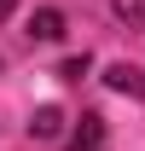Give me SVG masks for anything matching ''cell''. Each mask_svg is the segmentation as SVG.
<instances>
[{"label": "cell", "instance_id": "obj_3", "mask_svg": "<svg viewBox=\"0 0 145 151\" xmlns=\"http://www.w3.org/2000/svg\"><path fill=\"white\" fill-rule=\"evenodd\" d=\"M64 134V111L58 105H35L29 111V139H58Z\"/></svg>", "mask_w": 145, "mask_h": 151}, {"label": "cell", "instance_id": "obj_4", "mask_svg": "<svg viewBox=\"0 0 145 151\" xmlns=\"http://www.w3.org/2000/svg\"><path fill=\"white\" fill-rule=\"evenodd\" d=\"M105 145V116H81V128L70 134V151H99Z\"/></svg>", "mask_w": 145, "mask_h": 151}, {"label": "cell", "instance_id": "obj_7", "mask_svg": "<svg viewBox=\"0 0 145 151\" xmlns=\"http://www.w3.org/2000/svg\"><path fill=\"white\" fill-rule=\"evenodd\" d=\"M12 12H18V0H0V23H6V18H12Z\"/></svg>", "mask_w": 145, "mask_h": 151}, {"label": "cell", "instance_id": "obj_6", "mask_svg": "<svg viewBox=\"0 0 145 151\" xmlns=\"http://www.w3.org/2000/svg\"><path fill=\"white\" fill-rule=\"evenodd\" d=\"M58 76H70V81H81V76H87V52H81V58H64V64H58Z\"/></svg>", "mask_w": 145, "mask_h": 151}, {"label": "cell", "instance_id": "obj_1", "mask_svg": "<svg viewBox=\"0 0 145 151\" xmlns=\"http://www.w3.org/2000/svg\"><path fill=\"white\" fill-rule=\"evenodd\" d=\"M105 87L110 93H128V99H145V70L128 64V58H116V64L105 70Z\"/></svg>", "mask_w": 145, "mask_h": 151}, {"label": "cell", "instance_id": "obj_2", "mask_svg": "<svg viewBox=\"0 0 145 151\" xmlns=\"http://www.w3.org/2000/svg\"><path fill=\"white\" fill-rule=\"evenodd\" d=\"M29 41H64V12L58 6H35L29 12Z\"/></svg>", "mask_w": 145, "mask_h": 151}, {"label": "cell", "instance_id": "obj_5", "mask_svg": "<svg viewBox=\"0 0 145 151\" xmlns=\"http://www.w3.org/2000/svg\"><path fill=\"white\" fill-rule=\"evenodd\" d=\"M110 6H116V18L128 29H145V0H110Z\"/></svg>", "mask_w": 145, "mask_h": 151}]
</instances>
